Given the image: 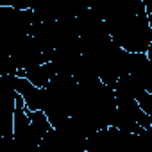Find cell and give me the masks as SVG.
I'll return each mask as SVG.
<instances>
[{"label": "cell", "mask_w": 152, "mask_h": 152, "mask_svg": "<svg viewBox=\"0 0 152 152\" xmlns=\"http://www.w3.org/2000/svg\"><path fill=\"white\" fill-rule=\"evenodd\" d=\"M107 32L116 47L129 54H147L152 43L148 7L140 2L134 6H118L102 16Z\"/></svg>", "instance_id": "6da1fadb"}, {"label": "cell", "mask_w": 152, "mask_h": 152, "mask_svg": "<svg viewBox=\"0 0 152 152\" xmlns=\"http://www.w3.org/2000/svg\"><path fill=\"white\" fill-rule=\"evenodd\" d=\"M15 90L22 97L27 111H43L45 90L32 86L25 77H15Z\"/></svg>", "instance_id": "7a4b0ae2"}, {"label": "cell", "mask_w": 152, "mask_h": 152, "mask_svg": "<svg viewBox=\"0 0 152 152\" xmlns=\"http://www.w3.org/2000/svg\"><path fill=\"white\" fill-rule=\"evenodd\" d=\"M22 77H25L32 86L45 90L48 86V83L56 77V70H54V66L50 63H43V64H39L36 68H31V70L23 72Z\"/></svg>", "instance_id": "3957f363"}, {"label": "cell", "mask_w": 152, "mask_h": 152, "mask_svg": "<svg viewBox=\"0 0 152 152\" xmlns=\"http://www.w3.org/2000/svg\"><path fill=\"white\" fill-rule=\"evenodd\" d=\"M29 120H31V131L34 136H38L39 140H43V136L52 129L47 116L43 115V111H27Z\"/></svg>", "instance_id": "277c9868"}]
</instances>
